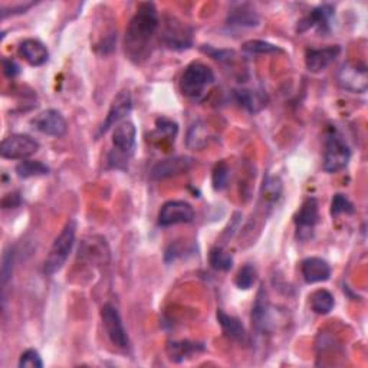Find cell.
<instances>
[{
  "label": "cell",
  "mask_w": 368,
  "mask_h": 368,
  "mask_svg": "<svg viewBox=\"0 0 368 368\" xmlns=\"http://www.w3.org/2000/svg\"><path fill=\"white\" fill-rule=\"evenodd\" d=\"M159 12L154 4L142 2L137 6L131 18L124 39V49L127 56L140 63L152 53V41L159 29Z\"/></svg>",
  "instance_id": "6da1fadb"
},
{
  "label": "cell",
  "mask_w": 368,
  "mask_h": 368,
  "mask_svg": "<svg viewBox=\"0 0 368 368\" xmlns=\"http://www.w3.org/2000/svg\"><path fill=\"white\" fill-rule=\"evenodd\" d=\"M213 84V70L203 62H191L182 73L180 91L193 101H201Z\"/></svg>",
  "instance_id": "7a4b0ae2"
},
{
  "label": "cell",
  "mask_w": 368,
  "mask_h": 368,
  "mask_svg": "<svg viewBox=\"0 0 368 368\" xmlns=\"http://www.w3.org/2000/svg\"><path fill=\"white\" fill-rule=\"evenodd\" d=\"M75 235H77V222L73 219L68 220L65 228L59 233V236L55 239L43 265V272L46 275H55L59 272L63 265L68 261V256L75 243Z\"/></svg>",
  "instance_id": "3957f363"
},
{
  "label": "cell",
  "mask_w": 368,
  "mask_h": 368,
  "mask_svg": "<svg viewBox=\"0 0 368 368\" xmlns=\"http://www.w3.org/2000/svg\"><path fill=\"white\" fill-rule=\"evenodd\" d=\"M351 159V150L342 135L331 128L325 138V150H324V163L322 167L327 173H337L345 169Z\"/></svg>",
  "instance_id": "277c9868"
},
{
  "label": "cell",
  "mask_w": 368,
  "mask_h": 368,
  "mask_svg": "<svg viewBox=\"0 0 368 368\" xmlns=\"http://www.w3.org/2000/svg\"><path fill=\"white\" fill-rule=\"evenodd\" d=\"M338 84L342 90L364 94L368 88V73L367 66L362 62L347 61L338 70Z\"/></svg>",
  "instance_id": "5b68a950"
},
{
  "label": "cell",
  "mask_w": 368,
  "mask_h": 368,
  "mask_svg": "<svg viewBox=\"0 0 368 368\" xmlns=\"http://www.w3.org/2000/svg\"><path fill=\"white\" fill-rule=\"evenodd\" d=\"M162 39L170 49H189L193 43V31L180 19L174 16H166L163 21Z\"/></svg>",
  "instance_id": "8992f818"
},
{
  "label": "cell",
  "mask_w": 368,
  "mask_h": 368,
  "mask_svg": "<svg viewBox=\"0 0 368 368\" xmlns=\"http://www.w3.org/2000/svg\"><path fill=\"white\" fill-rule=\"evenodd\" d=\"M39 150V142L26 134H12L0 145V154L8 160H26Z\"/></svg>",
  "instance_id": "52a82bcc"
},
{
  "label": "cell",
  "mask_w": 368,
  "mask_h": 368,
  "mask_svg": "<svg viewBox=\"0 0 368 368\" xmlns=\"http://www.w3.org/2000/svg\"><path fill=\"white\" fill-rule=\"evenodd\" d=\"M101 320L111 344L117 348L127 349L130 347V340L118 310L111 304L104 305L101 310Z\"/></svg>",
  "instance_id": "ba28073f"
},
{
  "label": "cell",
  "mask_w": 368,
  "mask_h": 368,
  "mask_svg": "<svg viewBox=\"0 0 368 368\" xmlns=\"http://www.w3.org/2000/svg\"><path fill=\"white\" fill-rule=\"evenodd\" d=\"M194 209L191 204L183 200H170L163 204L159 213L160 226H176L193 222Z\"/></svg>",
  "instance_id": "9c48e42d"
},
{
  "label": "cell",
  "mask_w": 368,
  "mask_h": 368,
  "mask_svg": "<svg viewBox=\"0 0 368 368\" xmlns=\"http://www.w3.org/2000/svg\"><path fill=\"white\" fill-rule=\"evenodd\" d=\"M137 141V130L131 121H121L112 132L114 152H117L115 162H125L134 154Z\"/></svg>",
  "instance_id": "30bf717a"
},
{
  "label": "cell",
  "mask_w": 368,
  "mask_h": 368,
  "mask_svg": "<svg viewBox=\"0 0 368 368\" xmlns=\"http://www.w3.org/2000/svg\"><path fill=\"white\" fill-rule=\"evenodd\" d=\"M320 219V207L318 201L314 197H308L304 200L300 211L295 216L297 226V238L300 241H308L314 235V229Z\"/></svg>",
  "instance_id": "8fae6325"
},
{
  "label": "cell",
  "mask_w": 368,
  "mask_h": 368,
  "mask_svg": "<svg viewBox=\"0 0 368 368\" xmlns=\"http://www.w3.org/2000/svg\"><path fill=\"white\" fill-rule=\"evenodd\" d=\"M31 124L36 131L49 137H62L68 130L66 120L56 110H46L38 114Z\"/></svg>",
  "instance_id": "7c38bea8"
},
{
  "label": "cell",
  "mask_w": 368,
  "mask_h": 368,
  "mask_svg": "<svg viewBox=\"0 0 368 368\" xmlns=\"http://www.w3.org/2000/svg\"><path fill=\"white\" fill-rule=\"evenodd\" d=\"M132 111V100H131V94L130 91L124 90L121 93H118L115 95V98L112 100V104L110 107L108 115L105 122L102 124V127L100 128V134L107 132L112 125L120 124V121H122L127 115H130V112Z\"/></svg>",
  "instance_id": "4fadbf2b"
},
{
  "label": "cell",
  "mask_w": 368,
  "mask_h": 368,
  "mask_svg": "<svg viewBox=\"0 0 368 368\" xmlns=\"http://www.w3.org/2000/svg\"><path fill=\"white\" fill-rule=\"evenodd\" d=\"M341 53V48L338 45L315 49L310 48L305 52V65L310 72H321L327 69Z\"/></svg>",
  "instance_id": "5bb4252c"
},
{
  "label": "cell",
  "mask_w": 368,
  "mask_h": 368,
  "mask_svg": "<svg viewBox=\"0 0 368 368\" xmlns=\"http://www.w3.org/2000/svg\"><path fill=\"white\" fill-rule=\"evenodd\" d=\"M334 6L331 5H321L315 9H312L304 19L298 22V32H307L312 28H317L320 32L330 31V22L334 18Z\"/></svg>",
  "instance_id": "9a60e30c"
},
{
  "label": "cell",
  "mask_w": 368,
  "mask_h": 368,
  "mask_svg": "<svg viewBox=\"0 0 368 368\" xmlns=\"http://www.w3.org/2000/svg\"><path fill=\"white\" fill-rule=\"evenodd\" d=\"M193 166V160L184 156H177V157H170L166 160L159 162L153 169H152V179L154 180H163L169 179L173 176L183 174L189 172Z\"/></svg>",
  "instance_id": "2e32d148"
},
{
  "label": "cell",
  "mask_w": 368,
  "mask_h": 368,
  "mask_svg": "<svg viewBox=\"0 0 368 368\" xmlns=\"http://www.w3.org/2000/svg\"><path fill=\"white\" fill-rule=\"evenodd\" d=\"M301 272L307 283L325 282L331 276V266L322 258H307L301 263Z\"/></svg>",
  "instance_id": "e0dca14e"
},
{
  "label": "cell",
  "mask_w": 368,
  "mask_h": 368,
  "mask_svg": "<svg viewBox=\"0 0 368 368\" xmlns=\"http://www.w3.org/2000/svg\"><path fill=\"white\" fill-rule=\"evenodd\" d=\"M19 55L32 66H42L49 59L48 48L39 39H25L19 45Z\"/></svg>",
  "instance_id": "ac0fdd59"
},
{
  "label": "cell",
  "mask_w": 368,
  "mask_h": 368,
  "mask_svg": "<svg viewBox=\"0 0 368 368\" xmlns=\"http://www.w3.org/2000/svg\"><path fill=\"white\" fill-rule=\"evenodd\" d=\"M269 311H270V308H269L266 290L262 288L258 293L253 310H252V324H253L255 330L261 334L269 331V325H270Z\"/></svg>",
  "instance_id": "d6986e66"
},
{
  "label": "cell",
  "mask_w": 368,
  "mask_h": 368,
  "mask_svg": "<svg viewBox=\"0 0 368 368\" xmlns=\"http://www.w3.org/2000/svg\"><path fill=\"white\" fill-rule=\"evenodd\" d=\"M235 98L243 108H246L252 114L262 111L269 102L268 95L263 91L258 90H238L235 91Z\"/></svg>",
  "instance_id": "ffe728a7"
},
{
  "label": "cell",
  "mask_w": 368,
  "mask_h": 368,
  "mask_svg": "<svg viewBox=\"0 0 368 368\" xmlns=\"http://www.w3.org/2000/svg\"><path fill=\"white\" fill-rule=\"evenodd\" d=\"M217 321H219L220 327H222L224 334L229 340L238 341V342H242V341L246 340L245 327H243V324L238 318L226 314L224 310H219L217 311Z\"/></svg>",
  "instance_id": "44dd1931"
},
{
  "label": "cell",
  "mask_w": 368,
  "mask_h": 368,
  "mask_svg": "<svg viewBox=\"0 0 368 368\" xmlns=\"http://www.w3.org/2000/svg\"><path fill=\"white\" fill-rule=\"evenodd\" d=\"M204 349L201 344L190 342V341H179V342H170L167 345V354L169 358L174 362H182L187 358H191V355L199 354Z\"/></svg>",
  "instance_id": "7402d4cb"
},
{
  "label": "cell",
  "mask_w": 368,
  "mask_h": 368,
  "mask_svg": "<svg viewBox=\"0 0 368 368\" xmlns=\"http://www.w3.org/2000/svg\"><path fill=\"white\" fill-rule=\"evenodd\" d=\"M228 22L232 26L252 28V26H258L259 25V16L248 5H241L238 9H233L229 14Z\"/></svg>",
  "instance_id": "603a6c76"
},
{
  "label": "cell",
  "mask_w": 368,
  "mask_h": 368,
  "mask_svg": "<svg viewBox=\"0 0 368 368\" xmlns=\"http://www.w3.org/2000/svg\"><path fill=\"white\" fill-rule=\"evenodd\" d=\"M335 305L332 293L327 289H318L311 295V308L318 315H327Z\"/></svg>",
  "instance_id": "cb8c5ba5"
},
{
  "label": "cell",
  "mask_w": 368,
  "mask_h": 368,
  "mask_svg": "<svg viewBox=\"0 0 368 368\" xmlns=\"http://www.w3.org/2000/svg\"><path fill=\"white\" fill-rule=\"evenodd\" d=\"M209 261H210L211 268L216 270L228 272L233 266V256L228 251H225L222 246H214L210 251Z\"/></svg>",
  "instance_id": "d4e9b609"
},
{
  "label": "cell",
  "mask_w": 368,
  "mask_h": 368,
  "mask_svg": "<svg viewBox=\"0 0 368 368\" xmlns=\"http://www.w3.org/2000/svg\"><path fill=\"white\" fill-rule=\"evenodd\" d=\"M16 173L22 179H29V177H38V176H45L49 173V167L45 166L42 162H35V160H22L16 166Z\"/></svg>",
  "instance_id": "484cf974"
},
{
  "label": "cell",
  "mask_w": 368,
  "mask_h": 368,
  "mask_svg": "<svg viewBox=\"0 0 368 368\" xmlns=\"http://www.w3.org/2000/svg\"><path fill=\"white\" fill-rule=\"evenodd\" d=\"M282 194V182L278 177L266 176L262 184V199L268 204H273L280 199Z\"/></svg>",
  "instance_id": "4316f807"
},
{
  "label": "cell",
  "mask_w": 368,
  "mask_h": 368,
  "mask_svg": "<svg viewBox=\"0 0 368 368\" xmlns=\"http://www.w3.org/2000/svg\"><path fill=\"white\" fill-rule=\"evenodd\" d=\"M177 132H179V125L176 121L164 117L157 118L154 135H157L159 138H163L164 141H174Z\"/></svg>",
  "instance_id": "83f0119b"
},
{
  "label": "cell",
  "mask_w": 368,
  "mask_h": 368,
  "mask_svg": "<svg viewBox=\"0 0 368 368\" xmlns=\"http://www.w3.org/2000/svg\"><path fill=\"white\" fill-rule=\"evenodd\" d=\"M231 179V169L226 162H219L213 169V187L217 191H222L228 187Z\"/></svg>",
  "instance_id": "f1b7e54d"
},
{
  "label": "cell",
  "mask_w": 368,
  "mask_h": 368,
  "mask_svg": "<svg viewBox=\"0 0 368 368\" xmlns=\"http://www.w3.org/2000/svg\"><path fill=\"white\" fill-rule=\"evenodd\" d=\"M243 51L248 52V53H255V55H265V53H276V52H280V48L273 45V43H269V42H265V41H248L243 43Z\"/></svg>",
  "instance_id": "f546056e"
},
{
  "label": "cell",
  "mask_w": 368,
  "mask_h": 368,
  "mask_svg": "<svg viewBox=\"0 0 368 368\" xmlns=\"http://www.w3.org/2000/svg\"><path fill=\"white\" fill-rule=\"evenodd\" d=\"M256 269L252 266V265H245L239 272H238V276L235 279V283L239 289H243V290H248L251 289L255 282H256Z\"/></svg>",
  "instance_id": "4dcf8cb0"
},
{
  "label": "cell",
  "mask_w": 368,
  "mask_h": 368,
  "mask_svg": "<svg viewBox=\"0 0 368 368\" xmlns=\"http://www.w3.org/2000/svg\"><path fill=\"white\" fill-rule=\"evenodd\" d=\"M355 211L354 204L349 201L348 197H345L344 194H335L331 203V214L340 216V214H352Z\"/></svg>",
  "instance_id": "1f68e13d"
},
{
  "label": "cell",
  "mask_w": 368,
  "mask_h": 368,
  "mask_svg": "<svg viewBox=\"0 0 368 368\" xmlns=\"http://www.w3.org/2000/svg\"><path fill=\"white\" fill-rule=\"evenodd\" d=\"M206 138H207V135H206V130L203 128V125L194 124L189 131L187 144L191 147V149H200V147L207 144Z\"/></svg>",
  "instance_id": "d6a6232c"
},
{
  "label": "cell",
  "mask_w": 368,
  "mask_h": 368,
  "mask_svg": "<svg viewBox=\"0 0 368 368\" xmlns=\"http://www.w3.org/2000/svg\"><path fill=\"white\" fill-rule=\"evenodd\" d=\"M21 368H42L43 361L36 349H26L19 359Z\"/></svg>",
  "instance_id": "836d02e7"
},
{
  "label": "cell",
  "mask_w": 368,
  "mask_h": 368,
  "mask_svg": "<svg viewBox=\"0 0 368 368\" xmlns=\"http://www.w3.org/2000/svg\"><path fill=\"white\" fill-rule=\"evenodd\" d=\"M12 270H14V253L12 252H5L4 265H2V288H4V292L6 289L8 280L12 276Z\"/></svg>",
  "instance_id": "e575fe53"
},
{
  "label": "cell",
  "mask_w": 368,
  "mask_h": 368,
  "mask_svg": "<svg viewBox=\"0 0 368 368\" xmlns=\"http://www.w3.org/2000/svg\"><path fill=\"white\" fill-rule=\"evenodd\" d=\"M4 72L8 78H15L19 75L21 68L14 59H4Z\"/></svg>",
  "instance_id": "d590c367"
}]
</instances>
